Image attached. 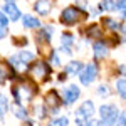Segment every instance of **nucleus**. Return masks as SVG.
<instances>
[{
  "mask_svg": "<svg viewBox=\"0 0 126 126\" xmlns=\"http://www.w3.org/2000/svg\"><path fill=\"white\" fill-rule=\"evenodd\" d=\"M61 42H62L64 47H71V46H74V35L71 32H62L61 34Z\"/></svg>",
  "mask_w": 126,
  "mask_h": 126,
  "instance_id": "a211bd4d",
  "label": "nucleus"
},
{
  "mask_svg": "<svg viewBox=\"0 0 126 126\" xmlns=\"http://www.w3.org/2000/svg\"><path fill=\"white\" fill-rule=\"evenodd\" d=\"M97 78V66L94 62H89L84 66V69L79 74V81L82 86H91V82H94V79Z\"/></svg>",
  "mask_w": 126,
  "mask_h": 126,
  "instance_id": "f03ea898",
  "label": "nucleus"
},
{
  "mask_svg": "<svg viewBox=\"0 0 126 126\" xmlns=\"http://www.w3.org/2000/svg\"><path fill=\"white\" fill-rule=\"evenodd\" d=\"M114 87H116L118 96L121 97L123 101H126V78H119V79H116V82H114Z\"/></svg>",
  "mask_w": 126,
  "mask_h": 126,
  "instance_id": "ddd939ff",
  "label": "nucleus"
},
{
  "mask_svg": "<svg viewBox=\"0 0 126 126\" xmlns=\"http://www.w3.org/2000/svg\"><path fill=\"white\" fill-rule=\"evenodd\" d=\"M46 104L49 106V111L50 113H57V109L64 104V101L59 97V94L56 91H50L47 94V97H46Z\"/></svg>",
  "mask_w": 126,
  "mask_h": 126,
  "instance_id": "39448f33",
  "label": "nucleus"
},
{
  "mask_svg": "<svg viewBox=\"0 0 126 126\" xmlns=\"http://www.w3.org/2000/svg\"><path fill=\"white\" fill-rule=\"evenodd\" d=\"M7 111H9V99L3 94H0V119H3V116L7 114Z\"/></svg>",
  "mask_w": 126,
  "mask_h": 126,
  "instance_id": "aec40b11",
  "label": "nucleus"
},
{
  "mask_svg": "<svg viewBox=\"0 0 126 126\" xmlns=\"http://www.w3.org/2000/svg\"><path fill=\"white\" fill-rule=\"evenodd\" d=\"M14 44H20V46H25L27 39L25 37H14Z\"/></svg>",
  "mask_w": 126,
  "mask_h": 126,
  "instance_id": "cd10ccee",
  "label": "nucleus"
},
{
  "mask_svg": "<svg viewBox=\"0 0 126 126\" xmlns=\"http://www.w3.org/2000/svg\"><path fill=\"white\" fill-rule=\"evenodd\" d=\"M121 114H123V118H125V119H126V111H125V113H121Z\"/></svg>",
  "mask_w": 126,
  "mask_h": 126,
  "instance_id": "f704fd0d",
  "label": "nucleus"
},
{
  "mask_svg": "<svg viewBox=\"0 0 126 126\" xmlns=\"http://www.w3.org/2000/svg\"><path fill=\"white\" fill-rule=\"evenodd\" d=\"M52 64H54V66H61V59H59V54L57 52H56V50H54V52H52Z\"/></svg>",
  "mask_w": 126,
  "mask_h": 126,
  "instance_id": "bb28decb",
  "label": "nucleus"
},
{
  "mask_svg": "<svg viewBox=\"0 0 126 126\" xmlns=\"http://www.w3.org/2000/svg\"><path fill=\"white\" fill-rule=\"evenodd\" d=\"M9 17L3 14V12H0V25H3V27H7V24H9Z\"/></svg>",
  "mask_w": 126,
  "mask_h": 126,
  "instance_id": "a878e982",
  "label": "nucleus"
},
{
  "mask_svg": "<svg viewBox=\"0 0 126 126\" xmlns=\"http://www.w3.org/2000/svg\"><path fill=\"white\" fill-rule=\"evenodd\" d=\"M15 116L19 118V119H27V111L24 108H17L15 109Z\"/></svg>",
  "mask_w": 126,
  "mask_h": 126,
  "instance_id": "5701e85b",
  "label": "nucleus"
},
{
  "mask_svg": "<svg viewBox=\"0 0 126 126\" xmlns=\"http://www.w3.org/2000/svg\"><path fill=\"white\" fill-rule=\"evenodd\" d=\"M86 126H104V125H103V121H101V119L89 118V119H87V123H86Z\"/></svg>",
  "mask_w": 126,
  "mask_h": 126,
  "instance_id": "b1692460",
  "label": "nucleus"
},
{
  "mask_svg": "<svg viewBox=\"0 0 126 126\" xmlns=\"http://www.w3.org/2000/svg\"><path fill=\"white\" fill-rule=\"evenodd\" d=\"M32 72L37 76V78L40 79H49V74H50V69H49V66L46 64V62H42V61H39L34 67H32Z\"/></svg>",
  "mask_w": 126,
  "mask_h": 126,
  "instance_id": "9d476101",
  "label": "nucleus"
},
{
  "mask_svg": "<svg viewBox=\"0 0 126 126\" xmlns=\"http://www.w3.org/2000/svg\"><path fill=\"white\" fill-rule=\"evenodd\" d=\"M3 14H5V15H7L12 22H15V20H19L20 17H22L19 7H17L14 2H7V3L3 5Z\"/></svg>",
  "mask_w": 126,
  "mask_h": 126,
  "instance_id": "0eeeda50",
  "label": "nucleus"
},
{
  "mask_svg": "<svg viewBox=\"0 0 126 126\" xmlns=\"http://www.w3.org/2000/svg\"><path fill=\"white\" fill-rule=\"evenodd\" d=\"M50 9H52L50 0H35V3H34V10L39 15H49L50 14Z\"/></svg>",
  "mask_w": 126,
  "mask_h": 126,
  "instance_id": "9b49d317",
  "label": "nucleus"
},
{
  "mask_svg": "<svg viewBox=\"0 0 126 126\" xmlns=\"http://www.w3.org/2000/svg\"><path fill=\"white\" fill-rule=\"evenodd\" d=\"M12 94H14V99H15V103L19 104V103H20V94H19V89H17V87H14V89H12Z\"/></svg>",
  "mask_w": 126,
  "mask_h": 126,
  "instance_id": "c85d7f7f",
  "label": "nucleus"
},
{
  "mask_svg": "<svg viewBox=\"0 0 126 126\" xmlns=\"http://www.w3.org/2000/svg\"><path fill=\"white\" fill-rule=\"evenodd\" d=\"M101 9L108 10V12H113V10H116V2H113V0H103L101 2Z\"/></svg>",
  "mask_w": 126,
  "mask_h": 126,
  "instance_id": "412c9836",
  "label": "nucleus"
},
{
  "mask_svg": "<svg viewBox=\"0 0 126 126\" xmlns=\"http://www.w3.org/2000/svg\"><path fill=\"white\" fill-rule=\"evenodd\" d=\"M79 17H81L79 9L78 7H72V5L71 7H66V9L61 12V22L64 25H74V24H78Z\"/></svg>",
  "mask_w": 126,
  "mask_h": 126,
  "instance_id": "7ed1b4c3",
  "label": "nucleus"
},
{
  "mask_svg": "<svg viewBox=\"0 0 126 126\" xmlns=\"http://www.w3.org/2000/svg\"><path fill=\"white\" fill-rule=\"evenodd\" d=\"M97 96H109V87L106 86V84H101V86H97Z\"/></svg>",
  "mask_w": 126,
  "mask_h": 126,
  "instance_id": "4be33fe9",
  "label": "nucleus"
},
{
  "mask_svg": "<svg viewBox=\"0 0 126 126\" xmlns=\"http://www.w3.org/2000/svg\"><path fill=\"white\" fill-rule=\"evenodd\" d=\"M22 25L25 29H37V27H40V20L37 17H34V15H24Z\"/></svg>",
  "mask_w": 126,
  "mask_h": 126,
  "instance_id": "f8f14e48",
  "label": "nucleus"
},
{
  "mask_svg": "<svg viewBox=\"0 0 126 126\" xmlns=\"http://www.w3.org/2000/svg\"><path fill=\"white\" fill-rule=\"evenodd\" d=\"M121 14H123V19L126 20V10H125V12H121Z\"/></svg>",
  "mask_w": 126,
  "mask_h": 126,
  "instance_id": "72a5a7b5",
  "label": "nucleus"
},
{
  "mask_svg": "<svg viewBox=\"0 0 126 126\" xmlns=\"http://www.w3.org/2000/svg\"><path fill=\"white\" fill-rule=\"evenodd\" d=\"M81 96V89L76 84H71V86L64 87L62 89V101H64V106H71L72 103H76Z\"/></svg>",
  "mask_w": 126,
  "mask_h": 126,
  "instance_id": "20e7f679",
  "label": "nucleus"
},
{
  "mask_svg": "<svg viewBox=\"0 0 126 126\" xmlns=\"http://www.w3.org/2000/svg\"><path fill=\"white\" fill-rule=\"evenodd\" d=\"M5 2H14V0H5Z\"/></svg>",
  "mask_w": 126,
  "mask_h": 126,
  "instance_id": "c9c22d12",
  "label": "nucleus"
},
{
  "mask_svg": "<svg viewBox=\"0 0 126 126\" xmlns=\"http://www.w3.org/2000/svg\"><path fill=\"white\" fill-rule=\"evenodd\" d=\"M103 25H104L106 29H109L111 32H118V30H121V24L116 22L114 19H111V17H104V19H103Z\"/></svg>",
  "mask_w": 126,
  "mask_h": 126,
  "instance_id": "4468645a",
  "label": "nucleus"
},
{
  "mask_svg": "<svg viewBox=\"0 0 126 126\" xmlns=\"http://www.w3.org/2000/svg\"><path fill=\"white\" fill-rule=\"evenodd\" d=\"M116 10L125 12L126 10V0H116Z\"/></svg>",
  "mask_w": 126,
  "mask_h": 126,
  "instance_id": "393cba45",
  "label": "nucleus"
},
{
  "mask_svg": "<svg viewBox=\"0 0 126 126\" xmlns=\"http://www.w3.org/2000/svg\"><path fill=\"white\" fill-rule=\"evenodd\" d=\"M121 116L119 109H118L116 104H103L99 108V119L103 121L104 126H116L118 119Z\"/></svg>",
  "mask_w": 126,
  "mask_h": 126,
  "instance_id": "f257e3e1",
  "label": "nucleus"
},
{
  "mask_svg": "<svg viewBox=\"0 0 126 126\" xmlns=\"http://www.w3.org/2000/svg\"><path fill=\"white\" fill-rule=\"evenodd\" d=\"M17 57H19L22 67H25L27 64H30V62L34 61V54H32V52H29V50H22V52H19V54H17Z\"/></svg>",
  "mask_w": 126,
  "mask_h": 126,
  "instance_id": "dca6fc26",
  "label": "nucleus"
},
{
  "mask_svg": "<svg viewBox=\"0 0 126 126\" xmlns=\"http://www.w3.org/2000/svg\"><path fill=\"white\" fill-rule=\"evenodd\" d=\"M5 82V72H3V69L0 67V84H3Z\"/></svg>",
  "mask_w": 126,
  "mask_h": 126,
  "instance_id": "2f4dec72",
  "label": "nucleus"
},
{
  "mask_svg": "<svg viewBox=\"0 0 126 126\" xmlns=\"http://www.w3.org/2000/svg\"><path fill=\"white\" fill-rule=\"evenodd\" d=\"M7 35V27H3V25H0V39H3Z\"/></svg>",
  "mask_w": 126,
  "mask_h": 126,
  "instance_id": "c756f323",
  "label": "nucleus"
},
{
  "mask_svg": "<svg viewBox=\"0 0 126 126\" xmlns=\"http://www.w3.org/2000/svg\"><path fill=\"white\" fill-rule=\"evenodd\" d=\"M121 34H123V40L126 42V24H125V25H121Z\"/></svg>",
  "mask_w": 126,
  "mask_h": 126,
  "instance_id": "473e14b6",
  "label": "nucleus"
},
{
  "mask_svg": "<svg viewBox=\"0 0 126 126\" xmlns=\"http://www.w3.org/2000/svg\"><path fill=\"white\" fill-rule=\"evenodd\" d=\"M84 69V64L81 62V61H69L67 64H66V67H64V71H66V74L67 76H76V74H81V71Z\"/></svg>",
  "mask_w": 126,
  "mask_h": 126,
  "instance_id": "1a4fd4ad",
  "label": "nucleus"
},
{
  "mask_svg": "<svg viewBox=\"0 0 126 126\" xmlns=\"http://www.w3.org/2000/svg\"><path fill=\"white\" fill-rule=\"evenodd\" d=\"M94 113H96V108H94V103H93L91 99L82 101V103H81V106L78 108V111H76V114L86 118V119L93 118V114H94Z\"/></svg>",
  "mask_w": 126,
  "mask_h": 126,
  "instance_id": "423d86ee",
  "label": "nucleus"
},
{
  "mask_svg": "<svg viewBox=\"0 0 126 126\" xmlns=\"http://www.w3.org/2000/svg\"><path fill=\"white\" fill-rule=\"evenodd\" d=\"M47 126H69V118L67 116H59L49 121Z\"/></svg>",
  "mask_w": 126,
  "mask_h": 126,
  "instance_id": "6ab92c4d",
  "label": "nucleus"
},
{
  "mask_svg": "<svg viewBox=\"0 0 126 126\" xmlns=\"http://www.w3.org/2000/svg\"><path fill=\"white\" fill-rule=\"evenodd\" d=\"M52 32H54V27H52V25H46V27L39 32V37L44 39L46 42H50V39H52Z\"/></svg>",
  "mask_w": 126,
  "mask_h": 126,
  "instance_id": "f3484780",
  "label": "nucleus"
},
{
  "mask_svg": "<svg viewBox=\"0 0 126 126\" xmlns=\"http://www.w3.org/2000/svg\"><path fill=\"white\" fill-rule=\"evenodd\" d=\"M93 54H94V59L103 61V59L108 56V44H106V42H103V40L94 42V46H93Z\"/></svg>",
  "mask_w": 126,
  "mask_h": 126,
  "instance_id": "6e6552de",
  "label": "nucleus"
},
{
  "mask_svg": "<svg viewBox=\"0 0 126 126\" xmlns=\"http://www.w3.org/2000/svg\"><path fill=\"white\" fill-rule=\"evenodd\" d=\"M116 126H126V119H125V118H123V114L119 116V119H118Z\"/></svg>",
  "mask_w": 126,
  "mask_h": 126,
  "instance_id": "7c9ffc66",
  "label": "nucleus"
},
{
  "mask_svg": "<svg viewBox=\"0 0 126 126\" xmlns=\"http://www.w3.org/2000/svg\"><path fill=\"white\" fill-rule=\"evenodd\" d=\"M87 37L89 39H96V40H103V30L99 25H91L87 27Z\"/></svg>",
  "mask_w": 126,
  "mask_h": 126,
  "instance_id": "2eb2a0df",
  "label": "nucleus"
}]
</instances>
